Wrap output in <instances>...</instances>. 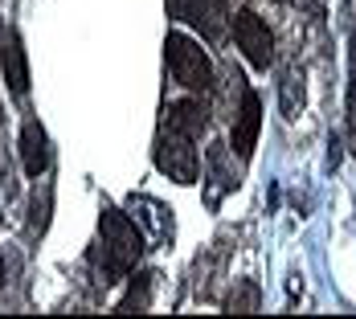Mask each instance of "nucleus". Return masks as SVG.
<instances>
[{
    "mask_svg": "<svg viewBox=\"0 0 356 319\" xmlns=\"http://www.w3.org/2000/svg\"><path fill=\"white\" fill-rule=\"evenodd\" d=\"M143 234L140 225L127 217V213L119 209H103L99 213V242L90 250V262L99 266V275H103V286L119 283L123 275H131L136 270V262L143 258Z\"/></svg>",
    "mask_w": 356,
    "mask_h": 319,
    "instance_id": "nucleus-1",
    "label": "nucleus"
},
{
    "mask_svg": "<svg viewBox=\"0 0 356 319\" xmlns=\"http://www.w3.org/2000/svg\"><path fill=\"white\" fill-rule=\"evenodd\" d=\"M164 54H168V70L177 78L184 90H213V62H209V54L193 41V37L184 33H168L164 41Z\"/></svg>",
    "mask_w": 356,
    "mask_h": 319,
    "instance_id": "nucleus-2",
    "label": "nucleus"
},
{
    "mask_svg": "<svg viewBox=\"0 0 356 319\" xmlns=\"http://www.w3.org/2000/svg\"><path fill=\"white\" fill-rule=\"evenodd\" d=\"M156 168L177 184H193L197 180V147L193 136H184L177 127L164 123V131L156 136Z\"/></svg>",
    "mask_w": 356,
    "mask_h": 319,
    "instance_id": "nucleus-3",
    "label": "nucleus"
},
{
    "mask_svg": "<svg viewBox=\"0 0 356 319\" xmlns=\"http://www.w3.org/2000/svg\"><path fill=\"white\" fill-rule=\"evenodd\" d=\"M234 21V41H238V49L246 54V62L254 70H266L270 62H275V33L266 29V21L258 17V13H250L242 8L238 17H229Z\"/></svg>",
    "mask_w": 356,
    "mask_h": 319,
    "instance_id": "nucleus-4",
    "label": "nucleus"
},
{
    "mask_svg": "<svg viewBox=\"0 0 356 319\" xmlns=\"http://www.w3.org/2000/svg\"><path fill=\"white\" fill-rule=\"evenodd\" d=\"M127 217L140 225L143 242H152V246H172V234H177V221H172V209L164 205V201H156V197H127Z\"/></svg>",
    "mask_w": 356,
    "mask_h": 319,
    "instance_id": "nucleus-5",
    "label": "nucleus"
},
{
    "mask_svg": "<svg viewBox=\"0 0 356 319\" xmlns=\"http://www.w3.org/2000/svg\"><path fill=\"white\" fill-rule=\"evenodd\" d=\"M172 17L188 21L205 41H221L229 25V8L225 0H172Z\"/></svg>",
    "mask_w": 356,
    "mask_h": 319,
    "instance_id": "nucleus-6",
    "label": "nucleus"
},
{
    "mask_svg": "<svg viewBox=\"0 0 356 319\" xmlns=\"http://www.w3.org/2000/svg\"><path fill=\"white\" fill-rule=\"evenodd\" d=\"M258 131H262V99L254 90H242V106H238V119L229 131V152L238 160H250L258 147Z\"/></svg>",
    "mask_w": 356,
    "mask_h": 319,
    "instance_id": "nucleus-7",
    "label": "nucleus"
},
{
    "mask_svg": "<svg viewBox=\"0 0 356 319\" xmlns=\"http://www.w3.org/2000/svg\"><path fill=\"white\" fill-rule=\"evenodd\" d=\"M205 168H209V205H221V197L242 184V180H238V168H234V156H229L225 143H209Z\"/></svg>",
    "mask_w": 356,
    "mask_h": 319,
    "instance_id": "nucleus-8",
    "label": "nucleus"
},
{
    "mask_svg": "<svg viewBox=\"0 0 356 319\" xmlns=\"http://www.w3.org/2000/svg\"><path fill=\"white\" fill-rule=\"evenodd\" d=\"M21 164H25V177H45V168H49V136H45V127L37 123L33 115L25 119V127H21Z\"/></svg>",
    "mask_w": 356,
    "mask_h": 319,
    "instance_id": "nucleus-9",
    "label": "nucleus"
},
{
    "mask_svg": "<svg viewBox=\"0 0 356 319\" xmlns=\"http://www.w3.org/2000/svg\"><path fill=\"white\" fill-rule=\"evenodd\" d=\"M0 66H4V86L8 95H25L29 90V58H25V45H21V33H8L4 45H0Z\"/></svg>",
    "mask_w": 356,
    "mask_h": 319,
    "instance_id": "nucleus-10",
    "label": "nucleus"
},
{
    "mask_svg": "<svg viewBox=\"0 0 356 319\" xmlns=\"http://www.w3.org/2000/svg\"><path fill=\"white\" fill-rule=\"evenodd\" d=\"M164 123H168V127H177V131H184V136H193V140H201V136L209 131V103H201V99H180V103H168Z\"/></svg>",
    "mask_w": 356,
    "mask_h": 319,
    "instance_id": "nucleus-11",
    "label": "nucleus"
},
{
    "mask_svg": "<svg viewBox=\"0 0 356 319\" xmlns=\"http://www.w3.org/2000/svg\"><path fill=\"white\" fill-rule=\"evenodd\" d=\"M279 106H283L286 119H295L303 111V74H295V70L283 74V82H279Z\"/></svg>",
    "mask_w": 356,
    "mask_h": 319,
    "instance_id": "nucleus-12",
    "label": "nucleus"
},
{
    "mask_svg": "<svg viewBox=\"0 0 356 319\" xmlns=\"http://www.w3.org/2000/svg\"><path fill=\"white\" fill-rule=\"evenodd\" d=\"M152 279H156V275H136V279H131V291H127L123 303H119V311H147V307H152Z\"/></svg>",
    "mask_w": 356,
    "mask_h": 319,
    "instance_id": "nucleus-13",
    "label": "nucleus"
},
{
    "mask_svg": "<svg viewBox=\"0 0 356 319\" xmlns=\"http://www.w3.org/2000/svg\"><path fill=\"white\" fill-rule=\"evenodd\" d=\"M225 307H229V311H258V286H254V283H242L238 291H229Z\"/></svg>",
    "mask_w": 356,
    "mask_h": 319,
    "instance_id": "nucleus-14",
    "label": "nucleus"
},
{
    "mask_svg": "<svg viewBox=\"0 0 356 319\" xmlns=\"http://www.w3.org/2000/svg\"><path fill=\"white\" fill-rule=\"evenodd\" d=\"M348 136L356 143V62H353V86H348Z\"/></svg>",
    "mask_w": 356,
    "mask_h": 319,
    "instance_id": "nucleus-15",
    "label": "nucleus"
},
{
    "mask_svg": "<svg viewBox=\"0 0 356 319\" xmlns=\"http://www.w3.org/2000/svg\"><path fill=\"white\" fill-rule=\"evenodd\" d=\"M0 283H4V258H0Z\"/></svg>",
    "mask_w": 356,
    "mask_h": 319,
    "instance_id": "nucleus-16",
    "label": "nucleus"
},
{
    "mask_svg": "<svg viewBox=\"0 0 356 319\" xmlns=\"http://www.w3.org/2000/svg\"><path fill=\"white\" fill-rule=\"evenodd\" d=\"M0 123H4V106H0Z\"/></svg>",
    "mask_w": 356,
    "mask_h": 319,
    "instance_id": "nucleus-17",
    "label": "nucleus"
},
{
    "mask_svg": "<svg viewBox=\"0 0 356 319\" xmlns=\"http://www.w3.org/2000/svg\"><path fill=\"white\" fill-rule=\"evenodd\" d=\"M0 221H4V213H0Z\"/></svg>",
    "mask_w": 356,
    "mask_h": 319,
    "instance_id": "nucleus-18",
    "label": "nucleus"
}]
</instances>
